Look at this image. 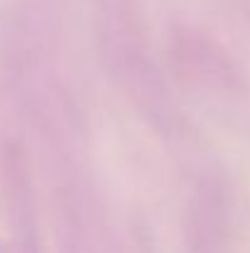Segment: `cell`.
Here are the masks:
<instances>
[]
</instances>
